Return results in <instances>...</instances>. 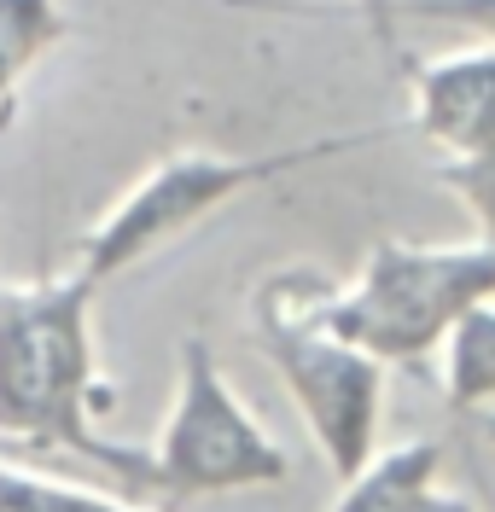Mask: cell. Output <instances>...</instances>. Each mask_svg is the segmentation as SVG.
<instances>
[{"label": "cell", "mask_w": 495, "mask_h": 512, "mask_svg": "<svg viewBox=\"0 0 495 512\" xmlns=\"http://www.w3.org/2000/svg\"><path fill=\"white\" fill-rule=\"evenodd\" d=\"M478 425H484V437L495 443V408H490V414H478Z\"/></svg>", "instance_id": "cell-14"}, {"label": "cell", "mask_w": 495, "mask_h": 512, "mask_svg": "<svg viewBox=\"0 0 495 512\" xmlns=\"http://www.w3.org/2000/svg\"><path fill=\"white\" fill-rule=\"evenodd\" d=\"M65 6L59 0H0V123L35 64L65 41Z\"/></svg>", "instance_id": "cell-9"}, {"label": "cell", "mask_w": 495, "mask_h": 512, "mask_svg": "<svg viewBox=\"0 0 495 512\" xmlns=\"http://www.w3.org/2000/svg\"><path fill=\"white\" fill-rule=\"evenodd\" d=\"M396 18L408 24H455L472 41L495 47V0H396Z\"/></svg>", "instance_id": "cell-12"}, {"label": "cell", "mask_w": 495, "mask_h": 512, "mask_svg": "<svg viewBox=\"0 0 495 512\" xmlns=\"http://www.w3.org/2000/svg\"><path fill=\"white\" fill-rule=\"evenodd\" d=\"M88 274L0 286V437L35 454H76L105 478L140 489V448L99 437V350Z\"/></svg>", "instance_id": "cell-1"}, {"label": "cell", "mask_w": 495, "mask_h": 512, "mask_svg": "<svg viewBox=\"0 0 495 512\" xmlns=\"http://www.w3.org/2000/svg\"><path fill=\"white\" fill-rule=\"evenodd\" d=\"M327 512H478L466 495L443 489V443L379 448L362 472H350Z\"/></svg>", "instance_id": "cell-7"}, {"label": "cell", "mask_w": 495, "mask_h": 512, "mask_svg": "<svg viewBox=\"0 0 495 512\" xmlns=\"http://www.w3.org/2000/svg\"><path fill=\"white\" fill-rule=\"evenodd\" d=\"M443 396L455 414H490L495 408V297L443 338Z\"/></svg>", "instance_id": "cell-8"}, {"label": "cell", "mask_w": 495, "mask_h": 512, "mask_svg": "<svg viewBox=\"0 0 495 512\" xmlns=\"http://www.w3.org/2000/svg\"><path fill=\"white\" fill-rule=\"evenodd\" d=\"M367 140L373 134H327V140H303V146H286V152H251V158H239V152H169L82 233L70 268L88 274L94 286H105L123 268L146 262L152 251H164L169 239H181L187 227L210 222L222 204L268 187L280 175H292L303 163L356 152Z\"/></svg>", "instance_id": "cell-4"}, {"label": "cell", "mask_w": 495, "mask_h": 512, "mask_svg": "<svg viewBox=\"0 0 495 512\" xmlns=\"http://www.w3.org/2000/svg\"><path fill=\"white\" fill-rule=\"evenodd\" d=\"M140 489L169 501H204L233 489H268L292 478L286 448L268 437V425L222 373L216 350L204 338L181 344L175 361V396L158 425V437L140 448Z\"/></svg>", "instance_id": "cell-5"}, {"label": "cell", "mask_w": 495, "mask_h": 512, "mask_svg": "<svg viewBox=\"0 0 495 512\" xmlns=\"http://www.w3.org/2000/svg\"><path fill=\"white\" fill-rule=\"evenodd\" d=\"M321 291L327 280L309 268L274 274L257 291V344H263L268 367L280 373V384L292 390V408L303 414L321 460L344 483L379 454L385 361H373L344 332H332L321 315Z\"/></svg>", "instance_id": "cell-3"}, {"label": "cell", "mask_w": 495, "mask_h": 512, "mask_svg": "<svg viewBox=\"0 0 495 512\" xmlns=\"http://www.w3.org/2000/svg\"><path fill=\"white\" fill-rule=\"evenodd\" d=\"M356 12H362V24H367V35L385 47V53H402V18H396V0H350Z\"/></svg>", "instance_id": "cell-13"}, {"label": "cell", "mask_w": 495, "mask_h": 512, "mask_svg": "<svg viewBox=\"0 0 495 512\" xmlns=\"http://www.w3.org/2000/svg\"><path fill=\"white\" fill-rule=\"evenodd\" d=\"M408 117L443 163L495 158V47L466 41L408 70Z\"/></svg>", "instance_id": "cell-6"}, {"label": "cell", "mask_w": 495, "mask_h": 512, "mask_svg": "<svg viewBox=\"0 0 495 512\" xmlns=\"http://www.w3.org/2000/svg\"><path fill=\"white\" fill-rule=\"evenodd\" d=\"M0 512H146V507H134L123 495H105V489H88V483H65L0 460Z\"/></svg>", "instance_id": "cell-10"}, {"label": "cell", "mask_w": 495, "mask_h": 512, "mask_svg": "<svg viewBox=\"0 0 495 512\" xmlns=\"http://www.w3.org/2000/svg\"><path fill=\"white\" fill-rule=\"evenodd\" d=\"M437 175H443V187L466 204V216H472V227H478V239H490L495 245V158L443 163Z\"/></svg>", "instance_id": "cell-11"}, {"label": "cell", "mask_w": 495, "mask_h": 512, "mask_svg": "<svg viewBox=\"0 0 495 512\" xmlns=\"http://www.w3.org/2000/svg\"><path fill=\"white\" fill-rule=\"evenodd\" d=\"M495 297V245L490 239H379L344 286L321 291V315L356 350L385 367H414L443 350V338L478 303Z\"/></svg>", "instance_id": "cell-2"}]
</instances>
